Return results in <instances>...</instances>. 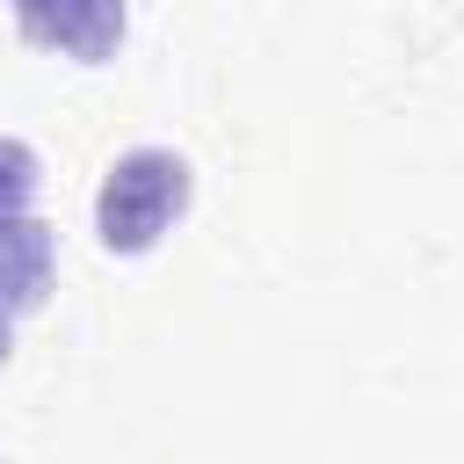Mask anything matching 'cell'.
<instances>
[{
    "mask_svg": "<svg viewBox=\"0 0 464 464\" xmlns=\"http://www.w3.org/2000/svg\"><path fill=\"white\" fill-rule=\"evenodd\" d=\"M188 210V160L167 145H138L102 174L94 196V232L109 254H145L160 246V232Z\"/></svg>",
    "mask_w": 464,
    "mask_h": 464,
    "instance_id": "obj_1",
    "label": "cell"
},
{
    "mask_svg": "<svg viewBox=\"0 0 464 464\" xmlns=\"http://www.w3.org/2000/svg\"><path fill=\"white\" fill-rule=\"evenodd\" d=\"M36 196V152L22 138H0V218H22Z\"/></svg>",
    "mask_w": 464,
    "mask_h": 464,
    "instance_id": "obj_4",
    "label": "cell"
},
{
    "mask_svg": "<svg viewBox=\"0 0 464 464\" xmlns=\"http://www.w3.org/2000/svg\"><path fill=\"white\" fill-rule=\"evenodd\" d=\"M7 341H14V312H0V362H7Z\"/></svg>",
    "mask_w": 464,
    "mask_h": 464,
    "instance_id": "obj_5",
    "label": "cell"
},
{
    "mask_svg": "<svg viewBox=\"0 0 464 464\" xmlns=\"http://www.w3.org/2000/svg\"><path fill=\"white\" fill-rule=\"evenodd\" d=\"M7 7L29 44L80 58V65H102L123 44V0H7Z\"/></svg>",
    "mask_w": 464,
    "mask_h": 464,
    "instance_id": "obj_2",
    "label": "cell"
},
{
    "mask_svg": "<svg viewBox=\"0 0 464 464\" xmlns=\"http://www.w3.org/2000/svg\"><path fill=\"white\" fill-rule=\"evenodd\" d=\"M51 290V232L22 210L0 218V312H29Z\"/></svg>",
    "mask_w": 464,
    "mask_h": 464,
    "instance_id": "obj_3",
    "label": "cell"
}]
</instances>
